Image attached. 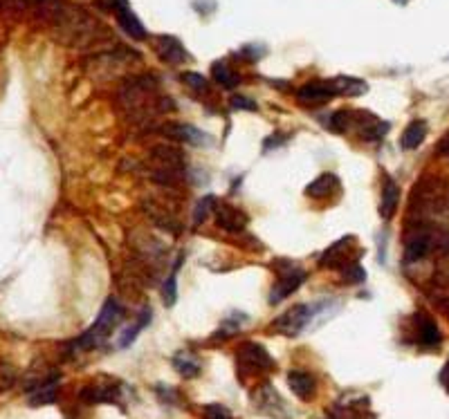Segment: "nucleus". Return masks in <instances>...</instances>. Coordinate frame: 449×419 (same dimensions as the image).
<instances>
[{
    "label": "nucleus",
    "mask_w": 449,
    "mask_h": 419,
    "mask_svg": "<svg viewBox=\"0 0 449 419\" xmlns=\"http://www.w3.org/2000/svg\"><path fill=\"white\" fill-rule=\"evenodd\" d=\"M434 251L449 253V231L436 225H416L404 238V262L416 264Z\"/></svg>",
    "instance_id": "f257e3e1"
},
{
    "label": "nucleus",
    "mask_w": 449,
    "mask_h": 419,
    "mask_svg": "<svg viewBox=\"0 0 449 419\" xmlns=\"http://www.w3.org/2000/svg\"><path fill=\"white\" fill-rule=\"evenodd\" d=\"M411 209L420 218H447L449 216V179L427 177L416 184L411 195Z\"/></svg>",
    "instance_id": "f03ea898"
},
{
    "label": "nucleus",
    "mask_w": 449,
    "mask_h": 419,
    "mask_svg": "<svg viewBox=\"0 0 449 419\" xmlns=\"http://www.w3.org/2000/svg\"><path fill=\"white\" fill-rule=\"evenodd\" d=\"M122 321V305L117 298H108L101 307V312L97 316V321L92 323V328H88L83 335L74 341V350H92L101 346L110 337V330Z\"/></svg>",
    "instance_id": "7ed1b4c3"
},
{
    "label": "nucleus",
    "mask_w": 449,
    "mask_h": 419,
    "mask_svg": "<svg viewBox=\"0 0 449 419\" xmlns=\"http://www.w3.org/2000/svg\"><path fill=\"white\" fill-rule=\"evenodd\" d=\"M312 323V310L308 305H294L287 312H283L274 321V328L285 337H296Z\"/></svg>",
    "instance_id": "20e7f679"
},
{
    "label": "nucleus",
    "mask_w": 449,
    "mask_h": 419,
    "mask_svg": "<svg viewBox=\"0 0 449 419\" xmlns=\"http://www.w3.org/2000/svg\"><path fill=\"white\" fill-rule=\"evenodd\" d=\"M254 404H256L259 413L270 415L274 419H287V417H290L285 401L278 397V392L270 386V383H265V386H261L256 392H254Z\"/></svg>",
    "instance_id": "39448f33"
},
{
    "label": "nucleus",
    "mask_w": 449,
    "mask_h": 419,
    "mask_svg": "<svg viewBox=\"0 0 449 419\" xmlns=\"http://www.w3.org/2000/svg\"><path fill=\"white\" fill-rule=\"evenodd\" d=\"M239 361L243 363V367L254 372H263V370H272L274 367V359L270 356L267 350L261 346V343H243L239 348Z\"/></svg>",
    "instance_id": "423d86ee"
},
{
    "label": "nucleus",
    "mask_w": 449,
    "mask_h": 419,
    "mask_svg": "<svg viewBox=\"0 0 449 419\" xmlns=\"http://www.w3.org/2000/svg\"><path fill=\"white\" fill-rule=\"evenodd\" d=\"M351 242H353V238L346 236V238H342V240L330 245L324 251V256H321V267L324 269H344V267H349L351 262H358V260L351 258V249H353Z\"/></svg>",
    "instance_id": "0eeeda50"
},
{
    "label": "nucleus",
    "mask_w": 449,
    "mask_h": 419,
    "mask_svg": "<svg viewBox=\"0 0 449 419\" xmlns=\"http://www.w3.org/2000/svg\"><path fill=\"white\" fill-rule=\"evenodd\" d=\"M303 280H306V271L303 269H299V267L285 269L283 276L278 278V283L274 285V289L270 292V305H278L283 298H287L292 292H296V289L303 285Z\"/></svg>",
    "instance_id": "6e6552de"
},
{
    "label": "nucleus",
    "mask_w": 449,
    "mask_h": 419,
    "mask_svg": "<svg viewBox=\"0 0 449 419\" xmlns=\"http://www.w3.org/2000/svg\"><path fill=\"white\" fill-rule=\"evenodd\" d=\"M335 95H340V92H337L333 79L330 81H310L296 90V97H299L301 101H306V104H326V101L333 99Z\"/></svg>",
    "instance_id": "1a4fd4ad"
},
{
    "label": "nucleus",
    "mask_w": 449,
    "mask_h": 419,
    "mask_svg": "<svg viewBox=\"0 0 449 419\" xmlns=\"http://www.w3.org/2000/svg\"><path fill=\"white\" fill-rule=\"evenodd\" d=\"M115 14H117V23H120V27L129 34V36L138 38V41H144L149 36L146 34V27L142 25V21L131 12V7L126 0H117L115 3Z\"/></svg>",
    "instance_id": "9d476101"
},
{
    "label": "nucleus",
    "mask_w": 449,
    "mask_h": 419,
    "mask_svg": "<svg viewBox=\"0 0 449 419\" xmlns=\"http://www.w3.org/2000/svg\"><path fill=\"white\" fill-rule=\"evenodd\" d=\"M157 54L168 65H182L189 61V54L182 47V43L175 36H160L157 38Z\"/></svg>",
    "instance_id": "9b49d317"
},
{
    "label": "nucleus",
    "mask_w": 449,
    "mask_h": 419,
    "mask_svg": "<svg viewBox=\"0 0 449 419\" xmlns=\"http://www.w3.org/2000/svg\"><path fill=\"white\" fill-rule=\"evenodd\" d=\"M216 225L220 229L230 231V234H239V231H243L245 227H248V216H245L241 209L225 204V207L216 209Z\"/></svg>",
    "instance_id": "f8f14e48"
},
{
    "label": "nucleus",
    "mask_w": 449,
    "mask_h": 419,
    "mask_svg": "<svg viewBox=\"0 0 449 419\" xmlns=\"http://www.w3.org/2000/svg\"><path fill=\"white\" fill-rule=\"evenodd\" d=\"M287 386H290V390H292L299 399L308 401V399H312V395H315L317 381H315V377H312V374L306 372V370H292L290 374H287Z\"/></svg>",
    "instance_id": "ddd939ff"
},
{
    "label": "nucleus",
    "mask_w": 449,
    "mask_h": 419,
    "mask_svg": "<svg viewBox=\"0 0 449 419\" xmlns=\"http://www.w3.org/2000/svg\"><path fill=\"white\" fill-rule=\"evenodd\" d=\"M400 202V186L395 184L393 177H384V189H382V202H380V216L384 220L393 218V213Z\"/></svg>",
    "instance_id": "4468645a"
},
{
    "label": "nucleus",
    "mask_w": 449,
    "mask_h": 419,
    "mask_svg": "<svg viewBox=\"0 0 449 419\" xmlns=\"http://www.w3.org/2000/svg\"><path fill=\"white\" fill-rule=\"evenodd\" d=\"M362 126H360V135H362V139H366V141H380L382 137L388 133V122H382V119H377V117H373L371 113H362Z\"/></svg>",
    "instance_id": "2eb2a0df"
},
{
    "label": "nucleus",
    "mask_w": 449,
    "mask_h": 419,
    "mask_svg": "<svg viewBox=\"0 0 449 419\" xmlns=\"http://www.w3.org/2000/svg\"><path fill=\"white\" fill-rule=\"evenodd\" d=\"M425 135H427V124L422 119H413V122L404 128V133L400 137V146L404 150H416L422 141H425Z\"/></svg>",
    "instance_id": "dca6fc26"
},
{
    "label": "nucleus",
    "mask_w": 449,
    "mask_h": 419,
    "mask_svg": "<svg viewBox=\"0 0 449 419\" xmlns=\"http://www.w3.org/2000/svg\"><path fill=\"white\" fill-rule=\"evenodd\" d=\"M340 186V179H337V175L333 173H321L315 182H310L308 184V189L306 193L310 195V198H317V200H324L328 198V195H333V191Z\"/></svg>",
    "instance_id": "f3484780"
},
{
    "label": "nucleus",
    "mask_w": 449,
    "mask_h": 419,
    "mask_svg": "<svg viewBox=\"0 0 449 419\" xmlns=\"http://www.w3.org/2000/svg\"><path fill=\"white\" fill-rule=\"evenodd\" d=\"M416 325H418V341L422 346L434 348L440 343V330L438 325L429 319L427 314H418L416 316Z\"/></svg>",
    "instance_id": "a211bd4d"
},
{
    "label": "nucleus",
    "mask_w": 449,
    "mask_h": 419,
    "mask_svg": "<svg viewBox=\"0 0 449 419\" xmlns=\"http://www.w3.org/2000/svg\"><path fill=\"white\" fill-rule=\"evenodd\" d=\"M81 399L88 404H108V401L120 399V388L117 386H88L81 390Z\"/></svg>",
    "instance_id": "6ab92c4d"
},
{
    "label": "nucleus",
    "mask_w": 449,
    "mask_h": 419,
    "mask_svg": "<svg viewBox=\"0 0 449 419\" xmlns=\"http://www.w3.org/2000/svg\"><path fill=\"white\" fill-rule=\"evenodd\" d=\"M166 133H168V135H173V137H180V139L193 144V146H207V144L211 141L207 133H202L200 128L189 126V124L171 126V128H166Z\"/></svg>",
    "instance_id": "aec40b11"
},
{
    "label": "nucleus",
    "mask_w": 449,
    "mask_h": 419,
    "mask_svg": "<svg viewBox=\"0 0 449 419\" xmlns=\"http://www.w3.org/2000/svg\"><path fill=\"white\" fill-rule=\"evenodd\" d=\"M173 367L186 379H193L200 374V361L191 352H184V350L173 356Z\"/></svg>",
    "instance_id": "412c9836"
},
{
    "label": "nucleus",
    "mask_w": 449,
    "mask_h": 419,
    "mask_svg": "<svg viewBox=\"0 0 449 419\" xmlns=\"http://www.w3.org/2000/svg\"><path fill=\"white\" fill-rule=\"evenodd\" d=\"M211 76H214V81H216L218 85H223V88H227V90L236 88V85H239V81H241L239 74H236L225 61H216L214 65H211Z\"/></svg>",
    "instance_id": "4be33fe9"
},
{
    "label": "nucleus",
    "mask_w": 449,
    "mask_h": 419,
    "mask_svg": "<svg viewBox=\"0 0 449 419\" xmlns=\"http://www.w3.org/2000/svg\"><path fill=\"white\" fill-rule=\"evenodd\" d=\"M333 83H335L337 92L346 97H360L369 90V85L362 79H355V76H337V79H333Z\"/></svg>",
    "instance_id": "5701e85b"
},
{
    "label": "nucleus",
    "mask_w": 449,
    "mask_h": 419,
    "mask_svg": "<svg viewBox=\"0 0 449 419\" xmlns=\"http://www.w3.org/2000/svg\"><path fill=\"white\" fill-rule=\"evenodd\" d=\"M56 401V377L52 381L41 383L39 388H34L30 395V404L32 406H43V404H54Z\"/></svg>",
    "instance_id": "b1692460"
},
{
    "label": "nucleus",
    "mask_w": 449,
    "mask_h": 419,
    "mask_svg": "<svg viewBox=\"0 0 449 419\" xmlns=\"http://www.w3.org/2000/svg\"><path fill=\"white\" fill-rule=\"evenodd\" d=\"M149 323H151V310H149V307H146V310H144V312L140 314L138 323H135V325H131V328L126 330L124 335L120 337V341H117V346H120V348H129V346L133 343V341L138 339V335H140V332H142L144 328H146Z\"/></svg>",
    "instance_id": "393cba45"
},
{
    "label": "nucleus",
    "mask_w": 449,
    "mask_h": 419,
    "mask_svg": "<svg viewBox=\"0 0 449 419\" xmlns=\"http://www.w3.org/2000/svg\"><path fill=\"white\" fill-rule=\"evenodd\" d=\"M328 119H330V122H328V131L342 135V133L349 131V126L353 122V115L346 113V110H337V113H333Z\"/></svg>",
    "instance_id": "a878e982"
},
{
    "label": "nucleus",
    "mask_w": 449,
    "mask_h": 419,
    "mask_svg": "<svg viewBox=\"0 0 449 419\" xmlns=\"http://www.w3.org/2000/svg\"><path fill=\"white\" fill-rule=\"evenodd\" d=\"M342 278L344 283H351V285H362L364 280H366V271L360 262H351L349 267L342 269Z\"/></svg>",
    "instance_id": "bb28decb"
},
{
    "label": "nucleus",
    "mask_w": 449,
    "mask_h": 419,
    "mask_svg": "<svg viewBox=\"0 0 449 419\" xmlns=\"http://www.w3.org/2000/svg\"><path fill=\"white\" fill-rule=\"evenodd\" d=\"M182 81L189 85V88H193V90H198V92H202V90H207V79L202 74H196V72H186V74H182Z\"/></svg>",
    "instance_id": "cd10ccee"
},
{
    "label": "nucleus",
    "mask_w": 449,
    "mask_h": 419,
    "mask_svg": "<svg viewBox=\"0 0 449 419\" xmlns=\"http://www.w3.org/2000/svg\"><path fill=\"white\" fill-rule=\"evenodd\" d=\"M177 267H180V264H177ZM175 271L171 273V276H168L166 285H164V303L166 305H175V298H177V292H175Z\"/></svg>",
    "instance_id": "c85d7f7f"
},
{
    "label": "nucleus",
    "mask_w": 449,
    "mask_h": 419,
    "mask_svg": "<svg viewBox=\"0 0 449 419\" xmlns=\"http://www.w3.org/2000/svg\"><path fill=\"white\" fill-rule=\"evenodd\" d=\"M211 204H214V198H202L200 202H198V207H196V225H202L205 222V218H207V213L211 211Z\"/></svg>",
    "instance_id": "c756f323"
},
{
    "label": "nucleus",
    "mask_w": 449,
    "mask_h": 419,
    "mask_svg": "<svg viewBox=\"0 0 449 419\" xmlns=\"http://www.w3.org/2000/svg\"><path fill=\"white\" fill-rule=\"evenodd\" d=\"M205 413H207V419H232V413L227 410L225 406H220V404H211L205 408Z\"/></svg>",
    "instance_id": "7c9ffc66"
},
{
    "label": "nucleus",
    "mask_w": 449,
    "mask_h": 419,
    "mask_svg": "<svg viewBox=\"0 0 449 419\" xmlns=\"http://www.w3.org/2000/svg\"><path fill=\"white\" fill-rule=\"evenodd\" d=\"M232 108H234V110H252V113H254V110H256L259 106L254 104L252 99H248V97L236 95V97H232Z\"/></svg>",
    "instance_id": "2f4dec72"
},
{
    "label": "nucleus",
    "mask_w": 449,
    "mask_h": 419,
    "mask_svg": "<svg viewBox=\"0 0 449 419\" xmlns=\"http://www.w3.org/2000/svg\"><path fill=\"white\" fill-rule=\"evenodd\" d=\"M438 381H440V386H443L449 392V359L445 361L443 370H440V374H438Z\"/></svg>",
    "instance_id": "473e14b6"
},
{
    "label": "nucleus",
    "mask_w": 449,
    "mask_h": 419,
    "mask_svg": "<svg viewBox=\"0 0 449 419\" xmlns=\"http://www.w3.org/2000/svg\"><path fill=\"white\" fill-rule=\"evenodd\" d=\"M436 150H438V152H440V155H443V157H447V159H449V133H447V135L443 137V139L438 141Z\"/></svg>",
    "instance_id": "72a5a7b5"
},
{
    "label": "nucleus",
    "mask_w": 449,
    "mask_h": 419,
    "mask_svg": "<svg viewBox=\"0 0 449 419\" xmlns=\"http://www.w3.org/2000/svg\"><path fill=\"white\" fill-rule=\"evenodd\" d=\"M393 3H397V5H406L409 0H393Z\"/></svg>",
    "instance_id": "f704fd0d"
}]
</instances>
